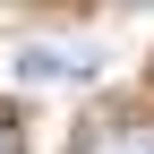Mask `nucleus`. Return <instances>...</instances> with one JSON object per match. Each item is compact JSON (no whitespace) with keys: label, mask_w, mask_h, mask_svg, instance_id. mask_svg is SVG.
<instances>
[{"label":"nucleus","mask_w":154,"mask_h":154,"mask_svg":"<svg viewBox=\"0 0 154 154\" xmlns=\"http://www.w3.org/2000/svg\"><path fill=\"white\" fill-rule=\"evenodd\" d=\"M9 69L26 77V86H86L103 60H94V43H26Z\"/></svg>","instance_id":"1"},{"label":"nucleus","mask_w":154,"mask_h":154,"mask_svg":"<svg viewBox=\"0 0 154 154\" xmlns=\"http://www.w3.org/2000/svg\"><path fill=\"white\" fill-rule=\"evenodd\" d=\"M77 154H154V128L146 120H94L77 137Z\"/></svg>","instance_id":"2"},{"label":"nucleus","mask_w":154,"mask_h":154,"mask_svg":"<svg viewBox=\"0 0 154 154\" xmlns=\"http://www.w3.org/2000/svg\"><path fill=\"white\" fill-rule=\"evenodd\" d=\"M0 154H17V128H9V111H0Z\"/></svg>","instance_id":"3"}]
</instances>
